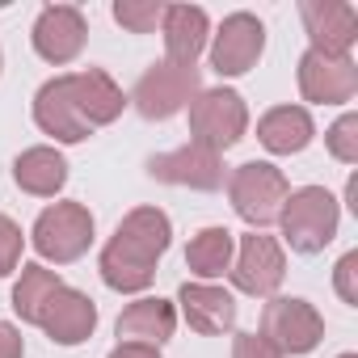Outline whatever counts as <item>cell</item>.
Wrapping results in <instances>:
<instances>
[{"label": "cell", "instance_id": "17", "mask_svg": "<svg viewBox=\"0 0 358 358\" xmlns=\"http://www.w3.org/2000/svg\"><path fill=\"white\" fill-rule=\"evenodd\" d=\"M68 85H72V101H76V110H80V118H85V127H89V131L110 127V122L122 114V106H127L122 89H118L101 68L68 72Z\"/></svg>", "mask_w": 358, "mask_h": 358}, {"label": "cell", "instance_id": "27", "mask_svg": "<svg viewBox=\"0 0 358 358\" xmlns=\"http://www.w3.org/2000/svg\"><path fill=\"white\" fill-rule=\"evenodd\" d=\"M232 358H282L262 333H236V341H232Z\"/></svg>", "mask_w": 358, "mask_h": 358}, {"label": "cell", "instance_id": "11", "mask_svg": "<svg viewBox=\"0 0 358 358\" xmlns=\"http://www.w3.org/2000/svg\"><path fill=\"white\" fill-rule=\"evenodd\" d=\"M148 173L156 182H169V186H190V190H220L224 186V164H220V152L203 148V143H186L177 152H164V156H152L148 160Z\"/></svg>", "mask_w": 358, "mask_h": 358}, {"label": "cell", "instance_id": "6", "mask_svg": "<svg viewBox=\"0 0 358 358\" xmlns=\"http://www.w3.org/2000/svg\"><path fill=\"white\" fill-rule=\"evenodd\" d=\"M262 337L278 354H312L324 337V320L308 299L270 295V303L262 308Z\"/></svg>", "mask_w": 358, "mask_h": 358}, {"label": "cell", "instance_id": "30", "mask_svg": "<svg viewBox=\"0 0 358 358\" xmlns=\"http://www.w3.org/2000/svg\"><path fill=\"white\" fill-rule=\"evenodd\" d=\"M110 358H160V350H156V345H135V341H118V345L110 350Z\"/></svg>", "mask_w": 358, "mask_h": 358}, {"label": "cell", "instance_id": "31", "mask_svg": "<svg viewBox=\"0 0 358 358\" xmlns=\"http://www.w3.org/2000/svg\"><path fill=\"white\" fill-rule=\"evenodd\" d=\"M341 358H358V354H341Z\"/></svg>", "mask_w": 358, "mask_h": 358}, {"label": "cell", "instance_id": "12", "mask_svg": "<svg viewBox=\"0 0 358 358\" xmlns=\"http://www.w3.org/2000/svg\"><path fill=\"white\" fill-rule=\"evenodd\" d=\"M85 34H89V26H85L80 9H72V5H47L38 13V22H34V51L47 64L64 68V64H72L85 51Z\"/></svg>", "mask_w": 358, "mask_h": 358}, {"label": "cell", "instance_id": "19", "mask_svg": "<svg viewBox=\"0 0 358 358\" xmlns=\"http://www.w3.org/2000/svg\"><path fill=\"white\" fill-rule=\"evenodd\" d=\"M312 135H316V127H312V114H308L303 106H274V110H266L262 122H257V139H262V148L274 152V156L303 152V148L312 143Z\"/></svg>", "mask_w": 358, "mask_h": 358}, {"label": "cell", "instance_id": "16", "mask_svg": "<svg viewBox=\"0 0 358 358\" xmlns=\"http://www.w3.org/2000/svg\"><path fill=\"white\" fill-rule=\"evenodd\" d=\"M34 122H38L47 135H55L59 143H80V139H89V135H93V131L85 127V118H80L76 101H72L68 72H64V76H55V80H47V85L38 89V97H34Z\"/></svg>", "mask_w": 358, "mask_h": 358}, {"label": "cell", "instance_id": "9", "mask_svg": "<svg viewBox=\"0 0 358 358\" xmlns=\"http://www.w3.org/2000/svg\"><path fill=\"white\" fill-rule=\"evenodd\" d=\"M228 274H232L236 291L270 299V295L282 287L287 257H282V249H278V241H274V236L249 232V236H241V253H236V262H232V270H228Z\"/></svg>", "mask_w": 358, "mask_h": 358}, {"label": "cell", "instance_id": "18", "mask_svg": "<svg viewBox=\"0 0 358 358\" xmlns=\"http://www.w3.org/2000/svg\"><path fill=\"white\" fill-rule=\"evenodd\" d=\"M164 51H169V64H182V68H194V59L203 55L207 47V34H211V22L199 5H164Z\"/></svg>", "mask_w": 358, "mask_h": 358}, {"label": "cell", "instance_id": "3", "mask_svg": "<svg viewBox=\"0 0 358 358\" xmlns=\"http://www.w3.org/2000/svg\"><path fill=\"white\" fill-rule=\"evenodd\" d=\"M291 186L282 169L266 164V160H245L232 177H228V199L236 207V215L253 228H266L282 215V203H287Z\"/></svg>", "mask_w": 358, "mask_h": 358}, {"label": "cell", "instance_id": "5", "mask_svg": "<svg viewBox=\"0 0 358 358\" xmlns=\"http://www.w3.org/2000/svg\"><path fill=\"white\" fill-rule=\"evenodd\" d=\"M30 241H34L38 257H47L55 266H68V262L89 253V245H93V215H89L85 203H55V207H47L38 215Z\"/></svg>", "mask_w": 358, "mask_h": 358}, {"label": "cell", "instance_id": "25", "mask_svg": "<svg viewBox=\"0 0 358 358\" xmlns=\"http://www.w3.org/2000/svg\"><path fill=\"white\" fill-rule=\"evenodd\" d=\"M324 143H329V152H333L341 164H358V114H341V118L329 127Z\"/></svg>", "mask_w": 358, "mask_h": 358}, {"label": "cell", "instance_id": "20", "mask_svg": "<svg viewBox=\"0 0 358 358\" xmlns=\"http://www.w3.org/2000/svg\"><path fill=\"white\" fill-rule=\"evenodd\" d=\"M173 329H177V312L160 295L156 299H135L118 316V337L122 341H135V345H156L160 350V341H169Z\"/></svg>", "mask_w": 358, "mask_h": 358}, {"label": "cell", "instance_id": "13", "mask_svg": "<svg viewBox=\"0 0 358 358\" xmlns=\"http://www.w3.org/2000/svg\"><path fill=\"white\" fill-rule=\"evenodd\" d=\"M38 329H47V337H51L55 345H80V341H89L93 329H97V303H93L85 291H76V287L64 282V287L47 299V308H43V316H38Z\"/></svg>", "mask_w": 358, "mask_h": 358}, {"label": "cell", "instance_id": "7", "mask_svg": "<svg viewBox=\"0 0 358 358\" xmlns=\"http://www.w3.org/2000/svg\"><path fill=\"white\" fill-rule=\"evenodd\" d=\"M199 97V68H182V64H152L139 85L131 89V101L135 110L148 118V122H160V118H173L177 110H186L190 101Z\"/></svg>", "mask_w": 358, "mask_h": 358}, {"label": "cell", "instance_id": "28", "mask_svg": "<svg viewBox=\"0 0 358 358\" xmlns=\"http://www.w3.org/2000/svg\"><path fill=\"white\" fill-rule=\"evenodd\" d=\"M354 274H358V253H345V257L337 262V295H341L350 308H358V287H354Z\"/></svg>", "mask_w": 358, "mask_h": 358}, {"label": "cell", "instance_id": "29", "mask_svg": "<svg viewBox=\"0 0 358 358\" xmlns=\"http://www.w3.org/2000/svg\"><path fill=\"white\" fill-rule=\"evenodd\" d=\"M22 354H26L22 333H17L9 320H0V358H22Z\"/></svg>", "mask_w": 358, "mask_h": 358}, {"label": "cell", "instance_id": "4", "mask_svg": "<svg viewBox=\"0 0 358 358\" xmlns=\"http://www.w3.org/2000/svg\"><path fill=\"white\" fill-rule=\"evenodd\" d=\"M245 127H249V110L245 97L232 89H199V97L190 101V135L211 152L241 143Z\"/></svg>", "mask_w": 358, "mask_h": 358}, {"label": "cell", "instance_id": "21", "mask_svg": "<svg viewBox=\"0 0 358 358\" xmlns=\"http://www.w3.org/2000/svg\"><path fill=\"white\" fill-rule=\"evenodd\" d=\"M13 182L34 199H55L68 182V160L55 148H26L13 164Z\"/></svg>", "mask_w": 358, "mask_h": 358}, {"label": "cell", "instance_id": "14", "mask_svg": "<svg viewBox=\"0 0 358 358\" xmlns=\"http://www.w3.org/2000/svg\"><path fill=\"white\" fill-rule=\"evenodd\" d=\"M299 17L312 34V51L324 55H350L358 38V13L345 0H299Z\"/></svg>", "mask_w": 358, "mask_h": 358}, {"label": "cell", "instance_id": "22", "mask_svg": "<svg viewBox=\"0 0 358 358\" xmlns=\"http://www.w3.org/2000/svg\"><path fill=\"white\" fill-rule=\"evenodd\" d=\"M232 253H236V236L228 228H203L186 249V266L199 278H220L232 270Z\"/></svg>", "mask_w": 358, "mask_h": 358}, {"label": "cell", "instance_id": "8", "mask_svg": "<svg viewBox=\"0 0 358 358\" xmlns=\"http://www.w3.org/2000/svg\"><path fill=\"white\" fill-rule=\"evenodd\" d=\"M299 93L303 101L316 106H345L358 93V68L350 55H324V51H308L299 59Z\"/></svg>", "mask_w": 358, "mask_h": 358}, {"label": "cell", "instance_id": "1", "mask_svg": "<svg viewBox=\"0 0 358 358\" xmlns=\"http://www.w3.org/2000/svg\"><path fill=\"white\" fill-rule=\"evenodd\" d=\"M169 236H173V224L164 211L156 207H135L118 232L110 236V245L101 249V278L110 291H148L152 278H156V262L164 257L169 249Z\"/></svg>", "mask_w": 358, "mask_h": 358}, {"label": "cell", "instance_id": "2", "mask_svg": "<svg viewBox=\"0 0 358 358\" xmlns=\"http://www.w3.org/2000/svg\"><path fill=\"white\" fill-rule=\"evenodd\" d=\"M282 236L295 253H320L333 236H337V199L324 190V186H303V190H291L287 203H282Z\"/></svg>", "mask_w": 358, "mask_h": 358}, {"label": "cell", "instance_id": "10", "mask_svg": "<svg viewBox=\"0 0 358 358\" xmlns=\"http://www.w3.org/2000/svg\"><path fill=\"white\" fill-rule=\"evenodd\" d=\"M266 51V26L253 13H232L224 17L215 43H211V68L220 76H245Z\"/></svg>", "mask_w": 358, "mask_h": 358}, {"label": "cell", "instance_id": "26", "mask_svg": "<svg viewBox=\"0 0 358 358\" xmlns=\"http://www.w3.org/2000/svg\"><path fill=\"white\" fill-rule=\"evenodd\" d=\"M17 266H22V228L9 215H0V278L13 274Z\"/></svg>", "mask_w": 358, "mask_h": 358}, {"label": "cell", "instance_id": "23", "mask_svg": "<svg viewBox=\"0 0 358 358\" xmlns=\"http://www.w3.org/2000/svg\"><path fill=\"white\" fill-rule=\"evenodd\" d=\"M64 287V278L55 274V270H47V266H22V278L13 282V308H17V316L26 320V324H38V316H43V308H47V299L55 295Z\"/></svg>", "mask_w": 358, "mask_h": 358}, {"label": "cell", "instance_id": "24", "mask_svg": "<svg viewBox=\"0 0 358 358\" xmlns=\"http://www.w3.org/2000/svg\"><path fill=\"white\" fill-rule=\"evenodd\" d=\"M114 22L131 34H152L164 22V5L160 0H118L114 5Z\"/></svg>", "mask_w": 358, "mask_h": 358}, {"label": "cell", "instance_id": "15", "mask_svg": "<svg viewBox=\"0 0 358 358\" xmlns=\"http://www.w3.org/2000/svg\"><path fill=\"white\" fill-rule=\"evenodd\" d=\"M177 303H182V316L194 333L215 337L236 324V299H232V291H224L215 282H182Z\"/></svg>", "mask_w": 358, "mask_h": 358}]
</instances>
